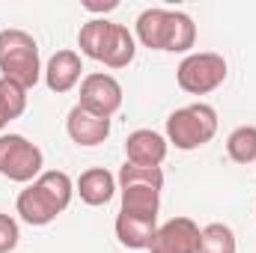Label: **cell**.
<instances>
[{
  "label": "cell",
  "mask_w": 256,
  "mask_h": 253,
  "mask_svg": "<svg viewBox=\"0 0 256 253\" xmlns=\"http://www.w3.org/2000/svg\"><path fill=\"white\" fill-rule=\"evenodd\" d=\"M74 196V182L63 170H45L33 185L18 194V214L30 226H48L54 224Z\"/></svg>",
  "instance_id": "cell-1"
},
{
  "label": "cell",
  "mask_w": 256,
  "mask_h": 253,
  "mask_svg": "<svg viewBox=\"0 0 256 253\" xmlns=\"http://www.w3.org/2000/svg\"><path fill=\"white\" fill-rule=\"evenodd\" d=\"M134 27H137V39L152 51L188 54L196 42L194 18L173 9H143Z\"/></svg>",
  "instance_id": "cell-2"
},
{
  "label": "cell",
  "mask_w": 256,
  "mask_h": 253,
  "mask_svg": "<svg viewBox=\"0 0 256 253\" xmlns=\"http://www.w3.org/2000/svg\"><path fill=\"white\" fill-rule=\"evenodd\" d=\"M0 78L24 86L27 92L42 78L39 42L24 30H0Z\"/></svg>",
  "instance_id": "cell-3"
},
{
  "label": "cell",
  "mask_w": 256,
  "mask_h": 253,
  "mask_svg": "<svg viewBox=\"0 0 256 253\" xmlns=\"http://www.w3.org/2000/svg\"><path fill=\"white\" fill-rule=\"evenodd\" d=\"M218 134V110L212 104H188L170 114L167 120V143H173L182 152H194Z\"/></svg>",
  "instance_id": "cell-4"
},
{
  "label": "cell",
  "mask_w": 256,
  "mask_h": 253,
  "mask_svg": "<svg viewBox=\"0 0 256 253\" xmlns=\"http://www.w3.org/2000/svg\"><path fill=\"white\" fill-rule=\"evenodd\" d=\"M45 155L24 134H0V176L9 182H33L45 170Z\"/></svg>",
  "instance_id": "cell-5"
},
{
  "label": "cell",
  "mask_w": 256,
  "mask_h": 253,
  "mask_svg": "<svg viewBox=\"0 0 256 253\" xmlns=\"http://www.w3.org/2000/svg\"><path fill=\"white\" fill-rule=\"evenodd\" d=\"M224 80H226V60L220 54H212V51L188 54L176 68V84L188 96H208Z\"/></svg>",
  "instance_id": "cell-6"
},
{
  "label": "cell",
  "mask_w": 256,
  "mask_h": 253,
  "mask_svg": "<svg viewBox=\"0 0 256 253\" xmlns=\"http://www.w3.org/2000/svg\"><path fill=\"white\" fill-rule=\"evenodd\" d=\"M84 110L96 114V116H104L110 120L120 108H122V84L114 78V74H104V72H92L80 80V102H78Z\"/></svg>",
  "instance_id": "cell-7"
},
{
  "label": "cell",
  "mask_w": 256,
  "mask_h": 253,
  "mask_svg": "<svg viewBox=\"0 0 256 253\" xmlns=\"http://www.w3.org/2000/svg\"><path fill=\"white\" fill-rule=\"evenodd\" d=\"M200 226L191 218H173L155 230L149 253H196L200 248Z\"/></svg>",
  "instance_id": "cell-8"
},
{
  "label": "cell",
  "mask_w": 256,
  "mask_h": 253,
  "mask_svg": "<svg viewBox=\"0 0 256 253\" xmlns=\"http://www.w3.org/2000/svg\"><path fill=\"white\" fill-rule=\"evenodd\" d=\"M167 152H170L167 137H161V134L152 131V128L131 131L126 137L128 164H137V167H161V164L167 161Z\"/></svg>",
  "instance_id": "cell-9"
},
{
  "label": "cell",
  "mask_w": 256,
  "mask_h": 253,
  "mask_svg": "<svg viewBox=\"0 0 256 253\" xmlns=\"http://www.w3.org/2000/svg\"><path fill=\"white\" fill-rule=\"evenodd\" d=\"M66 131L68 137L78 143V146H98L110 137V120L104 116H96L90 110H84L80 104H74L68 110V120H66Z\"/></svg>",
  "instance_id": "cell-10"
},
{
  "label": "cell",
  "mask_w": 256,
  "mask_h": 253,
  "mask_svg": "<svg viewBox=\"0 0 256 253\" xmlns=\"http://www.w3.org/2000/svg\"><path fill=\"white\" fill-rule=\"evenodd\" d=\"M45 84H48V90L51 92H68V90H74L78 84H80V74H84V63H80V54H74V51H57L48 66H45Z\"/></svg>",
  "instance_id": "cell-11"
},
{
  "label": "cell",
  "mask_w": 256,
  "mask_h": 253,
  "mask_svg": "<svg viewBox=\"0 0 256 253\" xmlns=\"http://www.w3.org/2000/svg\"><path fill=\"white\" fill-rule=\"evenodd\" d=\"M158 230V218H143V214H116V238L128 250H149L152 236Z\"/></svg>",
  "instance_id": "cell-12"
},
{
  "label": "cell",
  "mask_w": 256,
  "mask_h": 253,
  "mask_svg": "<svg viewBox=\"0 0 256 253\" xmlns=\"http://www.w3.org/2000/svg\"><path fill=\"white\" fill-rule=\"evenodd\" d=\"M74 190L80 194V200H84L86 206H96V208H98V206H108V202L116 196V176L108 173L104 167H92V170L80 173Z\"/></svg>",
  "instance_id": "cell-13"
},
{
  "label": "cell",
  "mask_w": 256,
  "mask_h": 253,
  "mask_svg": "<svg viewBox=\"0 0 256 253\" xmlns=\"http://www.w3.org/2000/svg\"><path fill=\"white\" fill-rule=\"evenodd\" d=\"M137 54V45H134V36L128 33V27L122 24H110L108 30V39L102 45V54H98V63H104L108 68H126Z\"/></svg>",
  "instance_id": "cell-14"
},
{
  "label": "cell",
  "mask_w": 256,
  "mask_h": 253,
  "mask_svg": "<svg viewBox=\"0 0 256 253\" xmlns=\"http://www.w3.org/2000/svg\"><path fill=\"white\" fill-rule=\"evenodd\" d=\"M122 208L126 214H143V218H158L161 212V190L155 188H122Z\"/></svg>",
  "instance_id": "cell-15"
},
{
  "label": "cell",
  "mask_w": 256,
  "mask_h": 253,
  "mask_svg": "<svg viewBox=\"0 0 256 253\" xmlns=\"http://www.w3.org/2000/svg\"><path fill=\"white\" fill-rule=\"evenodd\" d=\"M116 185L122 188H164V170L161 167H137V164H122L120 167V176H116Z\"/></svg>",
  "instance_id": "cell-16"
},
{
  "label": "cell",
  "mask_w": 256,
  "mask_h": 253,
  "mask_svg": "<svg viewBox=\"0 0 256 253\" xmlns=\"http://www.w3.org/2000/svg\"><path fill=\"white\" fill-rule=\"evenodd\" d=\"M27 110V90L0 78V131Z\"/></svg>",
  "instance_id": "cell-17"
},
{
  "label": "cell",
  "mask_w": 256,
  "mask_h": 253,
  "mask_svg": "<svg viewBox=\"0 0 256 253\" xmlns=\"http://www.w3.org/2000/svg\"><path fill=\"white\" fill-rule=\"evenodd\" d=\"M236 250H238V242H236V232L226 224H208L200 232L196 253H236Z\"/></svg>",
  "instance_id": "cell-18"
},
{
  "label": "cell",
  "mask_w": 256,
  "mask_h": 253,
  "mask_svg": "<svg viewBox=\"0 0 256 253\" xmlns=\"http://www.w3.org/2000/svg\"><path fill=\"white\" fill-rule=\"evenodd\" d=\"M226 155L236 164H256V126H242L226 137Z\"/></svg>",
  "instance_id": "cell-19"
},
{
  "label": "cell",
  "mask_w": 256,
  "mask_h": 253,
  "mask_svg": "<svg viewBox=\"0 0 256 253\" xmlns=\"http://www.w3.org/2000/svg\"><path fill=\"white\" fill-rule=\"evenodd\" d=\"M21 242V230H18V220L12 214H3L0 212V253H12Z\"/></svg>",
  "instance_id": "cell-20"
},
{
  "label": "cell",
  "mask_w": 256,
  "mask_h": 253,
  "mask_svg": "<svg viewBox=\"0 0 256 253\" xmlns=\"http://www.w3.org/2000/svg\"><path fill=\"white\" fill-rule=\"evenodd\" d=\"M84 6H86L90 12H114L120 3H116V0H108V3H84Z\"/></svg>",
  "instance_id": "cell-21"
}]
</instances>
